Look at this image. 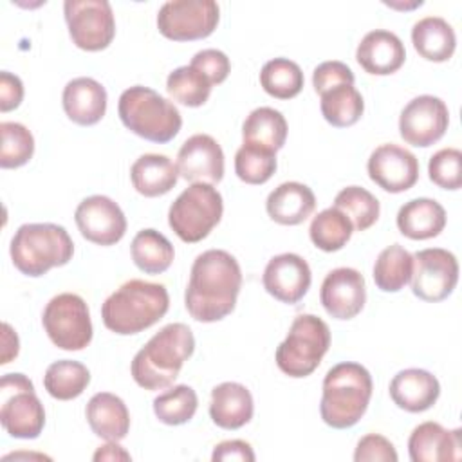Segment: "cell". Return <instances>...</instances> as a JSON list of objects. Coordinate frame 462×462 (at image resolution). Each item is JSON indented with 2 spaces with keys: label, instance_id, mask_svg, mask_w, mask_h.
I'll use <instances>...</instances> for the list:
<instances>
[{
  "label": "cell",
  "instance_id": "obj_27",
  "mask_svg": "<svg viewBox=\"0 0 462 462\" xmlns=\"http://www.w3.org/2000/svg\"><path fill=\"white\" fill-rule=\"evenodd\" d=\"M399 231L411 240H428L446 227V209L435 199L419 197L401 206L397 213Z\"/></svg>",
  "mask_w": 462,
  "mask_h": 462
},
{
  "label": "cell",
  "instance_id": "obj_5",
  "mask_svg": "<svg viewBox=\"0 0 462 462\" xmlns=\"http://www.w3.org/2000/svg\"><path fill=\"white\" fill-rule=\"evenodd\" d=\"M14 267L25 276H43L72 260L74 242L67 229L51 222L20 226L9 245Z\"/></svg>",
  "mask_w": 462,
  "mask_h": 462
},
{
  "label": "cell",
  "instance_id": "obj_9",
  "mask_svg": "<svg viewBox=\"0 0 462 462\" xmlns=\"http://www.w3.org/2000/svg\"><path fill=\"white\" fill-rule=\"evenodd\" d=\"M0 420L14 439H36L45 426V410L34 384L23 374H5L0 381Z\"/></svg>",
  "mask_w": 462,
  "mask_h": 462
},
{
  "label": "cell",
  "instance_id": "obj_30",
  "mask_svg": "<svg viewBox=\"0 0 462 462\" xmlns=\"http://www.w3.org/2000/svg\"><path fill=\"white\" fill-rule=\"evenodd\" d=\"M287 121L280 110L271 106L254 108L242 125V141L273 152L283 148L287 139Z\"/></svg>",
  "mask_w": 462,
  "mask_h": 462
},
{
  "label": "cell",
  "instance_id": "obj_45",
  "mask_svg": "<svg viewBox=\"0 0 462 462\" xmlns=\"http://www.w3.org/2000/svg\"><path fill=\"white\" fill-rule=\"evenodd\" d=\"M189 65L195 67L197 70H200L211 81V85H220L222 81H226V78L229 76V70H231L229 58L226 56V52H222L218 49L199 51L191 58Z\"/></svg>",
  "mask_w": 462,
  "mask_h": 462
},
{
  "label": "cell",
  "instance_id": "obj_38",
  "mask_svg": "<svg viewBox=\"0 0 462 462\" xmlns=\"http://www.w3.org/2000/svg\"><path fill=\"white\" fill-rule=\"evenodd\" d=\"M211 81L195 67H177L168 74L166 90L170 97L184 106H202L211 94Z\"/></svg>",
  "mask_w": 462,
  "mask_h": 462
},
{
  "label": "cell",
  "instance_id": "obj_7",
  "mask_svg": "<svg viewBox=\"0 0 462 462\" xmlns=\"http://www.w3.org/2000/svg\"><path fill=\"white\" fill-rule=\"evenodd\" d=\"M328 346V325L314 314H300L276 348V365L289 377H307L319 366Z\"/></svg>",
  "mask_w": 462,
  "mask_h": 462
},
{
  "label": "cell",
  "instance_id": "obj_20",
  "mask_svg": "<svg viewBox=\"0 0 462 462\" xmlns=\"http://www.w3.org/2000/svg\"><path fill=\"white\" fill-rule=\"evenodd\" d=\"M356 60L365 72L374 76H388L402 67L406 49L395 32L375 29L361 38L356 49Z\"/></svg>",
  "mask_w": 462,
  "mask_h": 462
},
{
  "label": "cell",
  "instance_id": "obj_8",
  "mask_svg": "<svg viewBox=\"0 0 462 462\" xmlns=\"http://www.w3.org/2000/svg\"><path fill=\"white\" fill-rule=\"evenodd\" d=\"M224 200L218 189L208 182H191L170 206L168 224L188 244L200 242L220 222Z\"/></svg>",
  "mask_w": 462,
  "mask_h": 462
},
{
  "label": "cell",
  "instance_id": "obj_44",
  "mask_svg": "<svg viewBox=\"0 0 462 462\" xmlns=\"http://www.w3.org/2000/svg\"><path fill=\"white\" fill-rule=\"evenodd\" d=\"M356 462H397L399 455L393 448V444L379 435V433H368L359 439L356 451H354Z\"/></svg>",
  "mask_w": 462,
  "mask_h": 462
},
{
  "label": "cell",
  "instance_id": "obj_6",
  "mask_svg": "<svg viewBox=\"0 0 462 462\" xmlns=\"http://www.w3.org/2000/svg\"><path fill=\"white\" fill-rule=\"evenodd\" d=\"M117 114L130 132L159 144L171 141L182 126L179 108L153 88L143 85L123 90Z\"/></svg>",
  "mask_w": 462,
  "mask_h": 462
},
{
  "label": "cell",
  "instance_id": "obj_34",
  "mask_svg": "<svg viewBox=\"0 0 462 462\" xmlns=\"http://www.w3.org/2000/svg\"><path fill=\"white\" fill-rule=\"evenodd\" d=\"M413 254L408 253L401 244L384 247L374 263V282L383 292L401 291L411 278Z\"/></svg>",
  "mask_w": 462,
  "mask_h": 462
},
{
  "label": "cell",
  "instance_id": "obj_25",
  "mask_svg": "<svg viewBox=\"0 0 462 462\" xmlns=\"http://www.w3.org/2000/svg\"><path fill=\"white\" fill-rule=\"evenodd\" d=\"M316 208V197L314 191L296 180L282 182L278 188H274L267 200L265 209L267 215L282 224V226H298L303 220H307Z\"/></svg>",
  "mask_w": 462,
  "mask_h": 462
},
{
  "label": "cell",
  "instance_id": "obj_28",
  "mask_svg": "<svg viewBox=\"0 0 462 462\" xmlns=\"http://www.w3.org/2000/svg\"><path fill=\"white\" fill-rule=\"evenodd\" d=\"M130 179L137 193L161 197L175 188L179 180L177 164L162 153H144L130 168Z\"/></svg>",
  "mask_w": 462,
  "mask_h": 462
},
{
  "label": "cell",
  "instance_id": "obj_32",
  "mask_svg": "<svg viewBox=\"0 0 462 462\" xmlns=\"http://www.w3.org/2000/svg\"><path fill=\"white\" fill-rule=\"evenodd\" d=\"M90 383L88 368L72 359H60L47 366L43 386L47 393L58 401H72L79 397Z\"/></svg>",
  "mask_w": 462,
  "mask_h": 462
},
{
  "label": "cell",
  "instance_id": "obj_35",
  "mask_svg": "<svg viewBox=\"0 0 462 462\" xmlns=\"http://www.w3.org/2000/svg\"><path fill=\"white\" fill-rule=\"evenodd\" d=\"M352 233H354L352 222L343 211H339L334 206L319 211L312 218L309 227V236L312 244L325 253H334L345 247Z\"/></svg>",
  "mask_w": 462,
  "mask_h": 462
},
{
  "label": "cell",
  "instance_id": "obj_36",
  "mask_svg": "<svg viewBox=\"0 0 462 462\" xmlns=\"http://www.w3.org/2000/svg\"><path fill=\"white\" fill-rule=\"evenodd\" d=\"M303 81L300 65L289 58L269 60L260 70L262 88L276 99L296 97L303 88Z\"/></svg>",
  "mask_w": 462,
  "mask_h": 462
},
{
  "label": "cell",
  "instance_id": "obj_40",
  "mask_svg": "<svg viewBox=\"0 0 462 462\" xmlns=\"http://www.w3.org/2000/svg\"><path fill=\"white\" fill-rule=\"evenodd\" d=\"M276 166V152L256 144L242 143L235 153V173L245 184L267 182L274 175Z\"/></svg>",
  "mask_w": 462,
  "mask_h": 462
},
{
  "label": "cell",
  "instance_id": "obj_43",
  "mask_svg": "<svg viewBox=\"0 0 462 462\" xmlns=\"http://www.w3.org/2000/svg\"><path fill=\"white\" fill-rule=\"evenodd\" d=\"M354 81L356 76L352 69L337 60L323 61L312 72V87L319 96L337 85H354Z\"/></svg>",
  "mask_w": 462,
  "mask_h": 462
},
{
  "label": "cell",
  "instance_id": "obj_19",
  "mask_svg": "<svg viewBox=\"0 0 462 462\" xmlns=\"http://www.w3.org/2000/svg\"><path fill=\"white\" fill-rule=\"evenodd\" d=\"M179 177L189 182L217 184L224 177V152L208 134L188 137L177 153Z\"/></svg>",
  "mask_w": 462,
  "mask_h": 462
},
{
  "label": "cell",
  "instance_id": "obj_46",
  "mask_svg": "<svg viewBox=\"0 0 462 462\" xmlns=\"http://www.w3.org/2000/svg\"><path fill=\"white\" fill-rule=\"evenodd\" d=\"M213 462H229V460H238V462H253L254 460V451L249 442L233 439V440H222L215 446Z\"/></svg>",
  "mask_w": 462,
  "mask_h": 462
},
{
  "label": "cell",
  "instance_id": "obj_37",
  "mask_svg": "<svg viewBox=\"0 0 462 462\" xmlns=\"http://www.w3.org/2000/svg\"><path fill=\"white\" fill-rule=\"evenodd\" d=\"M334 208L348 217L354 231H366L377 222L381 213V204L377 197L361 186L343 188L334 199Z\"/></svg>",
  "mask_w": 462,
  "mask_h": 462
},
{
  "label": "cell",
  "instance_id": "obj_47",
  "mask_svg": "<svg viewBox=\"0 0 462 462\" xmlns=\"http://www.w3.org/2000/svg\"><path fill=\"white\" fill-rule=\"evenodd\" d=\"M23 99V83L9 70L0 72V112H9L20 106Z\"/></svg>",
  "mask_w": 462,
  "mask_h": 462
},
{
  "label": "cell",
  "instance_id": "obj_26",
  "mask_svg": "<svg viewBox=\"0 0 462 462\" xmlns=\"http://www.w3.org/2000/svg\"><path fill=\"white\" fill-rule=\"evenodd\" d=\"M87 422L90 430L108 440L119 442L130 430V413L121 397L110 392H97L87 402Z\"/></svg>",
  "mask_w": 462,
  "mask_h": 462
},
{
  "label": "cell",
  "instance_id": "obj_16",
  "mask_svg": "<svg viewBox=\"0 0 462 462\" xmlns=\"http://www.w3.org/2000/svg\"><path fill=\"white\" fill-rule=\"evenodd\" d=\"M368 177L388 193H402L419 180V159L395 143L379 144L366 162Z\"/></svg>",
  "mask_w": 462,
  "mask_h": 462
},
{
  "label": "cell",
  "instance_id": "obj_39",
  "mask_svg": "<svg viewBox=\"0 0 462 462\" xmlns=\"http://www.w3.org/2000/svg\"><path fill=\"white\" fill-rule=\"evenodd\" d=\"M197 406V392L188 384H175L153 399L155 417L168 426H180L191 420Z\"/></svg>",
  "mask_w": 462,
  "mask_h": 462
},
{
  "label": "cell",
  "instance_id": "obj_22",
  "mask_svg": "<svg viewBox=\"0 0 462 462\" xmlns=\"http://www.w3.org/2000/svg\"><path fill=\"white\" fill-rule=\"evenodd\" d=\"M460 430L448 431L439 422L428 420L413 428L408 439V453L411 462H442L458 460L462 451Z\"/></svg>",
  "mask_w": 462,
  "mask_h": 462
},
{
  "label": "cell",
  "instance_id": "obj_10",
  "mask_svg": "<svg viewBox=\"0 0 462 462\" xmlns=\"http://www.w3.org/2000/svg\"><path fill=\"white\" fill-rule=\"evenodd\" d=\"M42 325L52 345L61 350H83L92 341L88 305L74 292H61L51 298L43 309Z\"/></svg>",
  "mask_w": 462,
  "mask_h": 462
},
{
  "label": "cell",
  "instance_id": "obj_21",
  "mask_svg": "<svg viewBox=\"0 0 462 462\" xmlns=\"http://www.w3.org/2000/svg\"><path fill=\"white\" fill-rule=\"evenodd\" d=\"M390 397L404 411L420 413L430 410L439 395V379L422 368H406L393 375L390 381Z\"/></svg>",
  "mask_w": 462,
  "mask_h": 462
},
{
  "label": "cell",
  "instance_id": "obj_3",
  "mask_svg": "<svg viewBox=\"0 0 462 462\" xmlns=\"http://www.w3.org/2000/svg\"><path fill=\"white\" fill-rule=\"evenodd\" d=\"M170 309V294L162 283L128 280L101 307L105 327L119 336L139 334L155 325Z\"/></svg>",
  "mask_w": 462,
  "mask_h": 462
},
{
  "label": "cell",
  "instance_id": "obj_49",
  "mask_svg": "<svg viewBox=\"0 0 462 462\" xmlns=\"http://www.w3.org/2000/svg\"><path fill=\"white\" fill-rule=\"evenodd\" d=\"M94 460H130V453H126L117 442L108 440V444L101 446L96 453H94Z\"/></svg>",
  "mask_w": 462,
  "mask_h": 462
},
{
  "label": "cell",
  "instance_id": "obj_23",
  "mask_svg": "<svg viewBox=\"0 0 462 462\" xmlns=\"http://www.w3.org/2000/svg\"><path fill=\"white\" fill-rule=\"evenodd\" d=\"M61 105L72 123L92 126L99 123L106 112V90L94 78H74L63 88Z\"/></svg>",
  "mask_w": 462,
  "mask_h": 462
},
{
  "label": "cell",
  "instance_id": "obj_24",
  "mask_svg": "<svg viewBox=\"0 0 462 462\" xmlns=\"http://www.w3.org/2000/svg\"><path fill=\"white\" fill-rule=\"evenodd\" d=\"M253 395L244 384L226 381L211 390L209 417L218 428L238 430L253 419Z\"/></svg>",
  "mask_w": 462,
  "mask_h": 462
},
{
  "label": "cell",
  "instance_id": "obj_13",
  "mask_svg": "<svg viewBox=\"0 0 462 462\" xmlns=\"http://www.w3.org/2000/svg\"><path fill=\"white\" fill-rule=\"evenodd\" d=\"M411 292L424 301L446 300L458 282L457 256L442 247L420 249L413 254Z\"/></svg>",
  "mask_w": 462,
  "mask_h": 462
},
{
  "label": "cell",
  "instance_id": "obj_15",
  "mask_svg": "<svg viewBox=\"0 0 462 462\" xmlns=\"http://www.w3.org/2000/svg\"><path fill=\"white\" fill-rule=\"evenodd\" d=\"M76 226L83 238L97 245H114L126 233V217L117 202L105 195L83 199L74 211Z\"/></svg>",
  "mask_w": 462,
  "mask_h": 462
},
{
  "label": "cell",
  "instance_id": "obj_2",
  "mask_svg": "<svg viewBox=\"0 0 462 462\" xmlns=\"http://www.w3.org/2000/svg\"><path fill=\"white\" fill-rule=\"evenodd\" d=\"M195 350V337L188 325L168 323L155 332L134 356L130 372L144 390H162L173 384L186 359Z\"/></svg>",
  "mask_w": 462,
  "mask_h": 462
},
{
  "label": "cell",
  "instance_id": "obj_12",
  "mask_svg": "<svg viewBox=\"0 0 462 462\" xmlns=\"http://www.w3.org/2000/svg\"><path fill=\"white\" fill-rule=\"evenodd\" d=\"M70 40L83 51H103L116 36V18L106 0H67L63 4Z\"/></svg>",
  "mask_w": 462,
  "mask_h": 462
},
{
  "label": "cell",
  "instance_id": "obj_4",
  "mask_svg": "<svg viewBox=\"0 0 462 462\" xmlns=\"http://www.w3.org/2000/svg\"><path fill=\"white\" fill-rule=\"evenodd\" d=\"M374 383L370 372L354 361L334 365L323 379L319 413L325 424L334 430L356 426L365 415Z\"/></svg>",
  "mask_w": 462,
  "mask_h": 462
},
{
  "label": "cell",
  "instance_id": "obj_48",
  "mask_svg": "<svg viewBox=\"0 0 462 462\" xmlns=\"http://www.w3.org/2000/svg\"><path fill=\"white\" fill-rule=\"evenodd\" d=\"M4 328V334H2V343H4V348H2V365H7L11 359H14L18 356V350H20V341H18V336L16 332L11 328L9 323H4L2 325Z\"/></svg>",
  "mask_w": 462,
  "mask_h": 462
},
{
  "label": "cell",
  "instance_id": "obj_31",
  "mask_svg": "<svg viewBox=\"0 0 462 462\" xmlns=\"http://www.w3.org/2000/svg\"><path fill=\"white\" fill-rule=\"evenodd\" d=\"M134 263L146 274H161L170 269L175 251L171 242L159 231L141 229L130 245Z\"/></svg>",
  "mask_w": 462,
  "mask_h": 462
},
{
  "label": "cell",
  "instance_id": "obj_17",
  "mask_svg": "<svg viewBox=\"0 0 462 462\" xmlns=\"http://www.w3.org/2000/svg\"><path fill=\"white\" fill-rule=\"evenodd\" d=\"M319 301L327 314L336 319L356 318L366 301L363 274L352 267L332 269L321 283Z\"/></svg>",
  "mask_w": 462,
  "mask_h": 462
},
{
  "label": "cell",
  "instance_id": "obj_1",
  "mask_svg": "<svg viewBox=\"0 0 462 462\" xmlns=\"http://www.w3.org/2000/svg\"><path fill=\"white\" fill-rule=\"evenodd\" d=\"M242 287V269L224 249L200 253L189 271L184 305L189 316L202 323L224 319L233 312Z\"/></svg>",
  "mask_w": 462,
  "mask_h": 462
},
{
  "label": "cell",
  "instance_id": "obj_14",
  "mask_svg": "<svg viewBox=\"0 0 462 462\" xmlns=\"http://www.w3.org/2000/svg\"><path fill=\"white\" fill-rule=\"evenodd\" d=\"M449 125L446 103L430 94H422L406 103L399 116V134L411 146H431L442 139Z\"/></svg>",
  "mask_w": 462,
  "mask_h": 462
},
{
  "label": "cell",
  "instance_id": "obj_11",
  "mask_svg": "<svg viewBox=\"0 0 462 462\" xmlns=\"http://www.w3.org/2000/svg\"><path fill=\"white\" fill-rule=\"evenodd\" d=\"M220 7L215 0H170L157 13L159 32L173 42L208 38L218 25Z\"/></svg>",
  "mask_w": 462,
  "mask_h": 462
},
{
  "label": "cell",
  "instance_id": "obj_42",
  "mask_svg": "<svg viewBox=\"0 0 462 462\" xmlns=\"http://www.w3.org/2000/svg\"><path fill=\"white\" fill-rule=\"evenodd\" d=\"M428 175L442 189H458L462 186V152L457 148L435 152L428 162Z\"/></svg>",
  "mask_w": 462,
  "mask_h": 462
},
{
  "label": "cell",
  "instance_id": "obj_18",
  "mask_svg": "<svg viewBox=\"0 0 462 462\" xmlns=\"http://www.w3.org/2000/svg\"><path fill=\"white\" fill-rule=\"evenodd\" d=\"M312 273L305 258L296 253H282L273 256L262 276L263 289L282 303H298L309 291Z\"/></svg>",
  "mask_w": 462,
  "mask_h": 462
},
{
  "label": "cell",
  "instance_id": "obj_33",
  "mask_svg": "<svg viewBox=\"0 0 462 462\" xmlns=\"http://www.w3.org/2000/svg\"><path fill=\"white\" fill-rule=\"evenodd\" d=\"M319 97V108L325 121L336 128L356 125L365 112L363 96L354 85H337Z\"/></svg>",
  "mask_w": 462,
  "mask_h": 462
},
{
  "label": "cell",
  "instance_id": "obj_29",
  "mask_svg": "<svg viewBox=\"0 0 462 462\" xmlns=\"http://www.w3.org/2000/svg\"><path fill=\"white\" fill-rule=\"evenodd\" d=\"M411 43L428 61H448L457 47V34L451 23L440 16H424L411 27Z\"/></svg>",
  "mask_w": 462,
  "mask_h": 462
},
{
  "label": "cell",
  "instance_id": "obj_41",
  "mask_svg": "<svg viewBox=\"0 0 462 462\" xmlns=\"http://www.w3.org/2000/svg\"><path fill=\"white\" fill-rule=\"evenodd\" d=\"M0 135L2 168H20L31 161L34 153V137L27 126L14 121H4L0 123Z\"/></svg>",
  "mask_w": 462,
  "mask_h": 462
}]
</instances>
